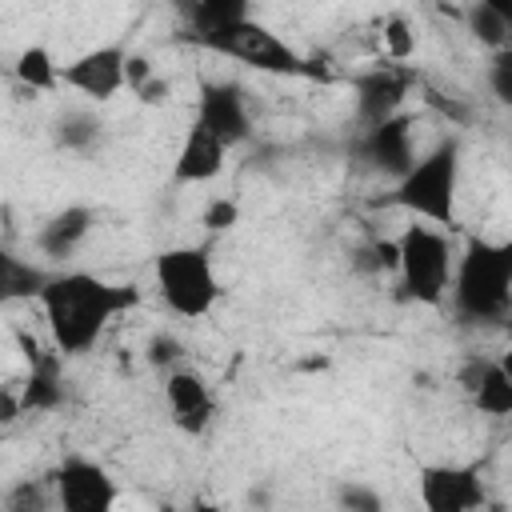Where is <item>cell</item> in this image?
I'll return each instance as SVG.
<instances>
[{"mask_svg":"<svg viewBox=\"0 0 512 512\" xmlns=\"http://www.w3.org/2000/svg\"><path fill=\"white\" fill-rule=\"evenodd\" d=\"M96 228V212L88 204H68L64 212H56L40 232H36V248L48 260H68Z\"/></svg>","mask_w":512,"mask_h":512,"instance_id":"cell-16","label":"cell"},{"mask_svg":"<svg viewBox=\"0 0 512 512\" xmlns=\"http://www.w3.org/2000/svg\"><path fill=\"white\" fill-rule=\"evenodd\" d=\"M144 360L168 376V372L184 368V344H180L172 332H156V336L148 340V352H144Z\"/></svg>","mask_w":512,"mask_h":512,"instance_id":"cell-26","label":"cell"},{"mask_svg":"<svg viewBox=\"0 0 512 512\" xmlns=\"http://www.w3.org/2000/svg\"><path fill=\"white\" fill-rule=\"evenodd\" d=\"M356 88V120L364 128H376L392 116H400V104L412 92V72L404 64H376L352 80Z\"/></svg>","mask_w":512,"mask_h":512,"instance_id":"cell-11","label":"cell"},{"mask_svg":"<svg viewBox=\"0 0 512 512\" xmlns=\"http://www.w3.org/2000/svg\"><path fill=\"white\" fill-rule=\"evenodd\" d=\"M12 76L28 88V92H52L60 84V64L52 60V52L44 44H28L16 52V64H12Z\"/></svg>","mask_w":512,"mask_h":512,"instance_id":"cell-22","label":"cell"},{"mask_svg":"<svg viewBox=\"0 0 512 512\" xmlns=\"http://www.w3.org/2000/svg\"><path fill=\"white\" fill-rule=\"evenodd\" d=\"M48 268L32 264V260H20L12 248L0 244V304H12V300H36L40 288L48 284Z\"/></svg>","mask_w":512,"mask_h":512,"instance_id":"cell-19","label":"cell"},{"mask_svg":"<svg viewBox=\"0 0 512 512\" xmlns=\"http://www.w3.org/2000/svg\"><path fill=\"white\" fill-rule=\"evenodd\" d=\"M156 272V288L160 300L168 304L172 316L184 320H200L212 312V304L220 300V284H216V268H212V252L200 244H180V248H164L152 264Z\"/></svg>","mask_w":512,"mask_h":512,"instance_id":"cell-5","label":"cell"},{"mask_svg":"<svg viewBox=\"0 0 512 512\" xmlns=\"http://www.w3.org/2000/svg\"><path fill=\"white\" fill-rule=\"evenodd\" d=\"M352 268L356 272H396V244L372 240V244L352 248Z\"/></svg>","mask_w":512,"mask_h":512,"instance_id":"cell-25","label":"cell"},{"mask_svg":"<svg viewBox=\"0 0 512 512\" xmlns=\"http://www.w3.org/2000/svg\"><path fill=\"white\" fill-rule=\"evenodd\" d=\"M124 60H128L124 40L88 48L76 60L60 64V84L80 92V96H88V100H96V104H108L116 92H124Z\"/></svg>","mask_w":512,"mask_h":512,"instance_id":"cell-10","label":"cell"},{"mask_svg":"<svg viewBox=\"0 0 512 512\" xmlns=\"http://www.w3.org/2000/svg\"><path fill=\"white\" fill-rule=\"evenodd\" d=\"M392 244H396V272H400L404 296L424 308H440L452 284V264H456L448 232L432 224H408Z\"/></svg>","mask_w":512,"mask_h":512,"instance_id":"cell-4","label":"cell"},{"mask_svg":"<svg viewBox=\"0 0 512 512\" xmlns=\"http://www.w3.org/2000/svg\"><path fill=\"white\" fill-rule=\"evenodd\" d=\"M188 512H220V504H212V500H192Z\"/></svg>","mask_w":512,"mask_h":512,"instance_id":"cell-32","label":"cell"},{"mask_svg":"<svg viewBox=\"0 0 512 512\" xmlns=\"http://www.w3.org/2000/svg\"><path fill=\"white\" fill-rule=\"evenodd\" d=\"M416 488L424 512H480L488 500L476 464H424Z\"/></svg>","mask_w":512,"mask_h":512,"instance_id":"cell-8","label":"cell"},{"mask_svg":"<svg viewBox=\"0 0 512 512\" xmlns=\"http://www.w3.org/2000/svg\"><path fill=\"white\" fill-rule=\"evenodd\" d=\"M64 356L60 352H40L28 360V380L20 384V416L24 412H52L64 404Z\"/></svg>","mask_w":512,"mask_h":512,"instance_id":"cell-17","label":"cell"},{"mask_svg":"<svg viewBox=\"0 0 512 512\" xmlns=\"http://www.w3.org/2000/svg\"><path fill=\"white\" fill-rule=\"evenodd\" d=\"M340 508L344 512H384V496L368 484H340Z\"/></svg>","mask_w":512,"mask_h":512,"instance_id":"cell-28","label":"cell"},{"mask_svg":"<svg viewBox=\"0 0 512 512\" xmlns=\"http://www.w3.org/2000/svg\"><path fill=\"white\" fill-rule=\"evenodd\" d=\"M40 308L52 332V344L60 356H80L88 352L104 328L140 304V288L132 284H112L92 272H56L40 288Z\"/></svg>","mask_w":512,"mask_h":512,"instance_id":"cell-1","label":"cell"},{"mask_svg":"<svg viewBox=\"0 0 512 512\" xmlns=\"http://www.w3.org/2000/svg\"><path fill=\"white\" fill-rule=\"evenodd\" d=\"M204 132H212L224 148H236L252 136V112H248V92L236 80H204L200 100H196V120Z\"/></svg>","mask_w":512,"mask_h":512,"instance_id":"cell-9","label":"cell"},{"mask_svg":"<svg viewBox=\"0 0 512 512\" xmlns=\"http://www.w3.org/2000/svg\"><path fill=\"white\" fill-rule=\"evenodd\" d=\"M464 28H468L484 48H492V52L512 48V16H508L500 4H492V0L468 4V8H464Z\"/></svg>","mask_w":512,"mask_h":512,"instance_id":"cell-20","label":"cell"},{"mask_svg":"<svg viewBox=\"0 0 512 512\" xmlns=\"http://www.w3.org/2000/svg\"><path fill=\"white\" fill-rule=\"evenodd\" d=\"M164 400L172 412V424L188 436L208 432L212 416H216V396L208 388V380L196 368H176L164 376Z\"/></svg>","mask_w":512,"mask_h":512,"instance_id":"cell-12","label":"cell"},{"mask_svg":"<svg viewBox=\"0 0 512 512\" xmlns=\"http://www.w3.org/2000/svg\"><path fill=\"white\" fill-rule=\"evenodd\" d=\"M56 496L44 480H20L4 492V512H52Z\"/></svg>","mask_w":512,"mask_h":512,"instance_id":"cell-23","label":"cell"},{"mask_svg":"<svg viewBox=\"0 0 512 512\" xmlns=\"http://www.w3.org/2000/svg\"><path fill=\"white\" fill-rule=\"evenodd\" d=\"M184 16H188V24H192V36H196V40H208V36H216V32H224V28L240 24V20H248L252 8H248L244 0H196V4L184 8Z\"/></svg>","mask_w":512,"mask_h":512,"instance_id":"cell-21","label":"cell"},{"mask_svg":"<svg viewBox=\"0 0 512 512\" xmlns=\"http://www.w3.org/2000/svg\"><path fill=\"white\" fill-rule=\"evenodd\" d=\"M460 388L468 392V400L484 412V416H508L512 412V372L504 360H488V356H468L460 364Z\"/></svg>","mask_w":512,"mask_h":512,"instance_id":"cell-14","label":"cell"},{"mask_svg":"<svg viewBox=\"0 0 512 512\" xmlns=\"http://www.w3.org/2000/svg\"><path fill=\"white\" fill-rule=\"evenodd\" d=\"M200 224H204V232H232L240 224V204L232 196H212L200 212Z\"/></svg>","mask_w":512,"mask_h":512,"instance_id":"cell-27","label":"cell"},{"mask_svg":"<svg viewBox=\"0 0 512 512\" xmlns=\"http://www.w3.org/2000/svg\"><path fill=\"white\" fill-rule=\"evenodd\" d=\"M224 156L228 148L204 132L200 124H192L180 140V152H176V164H172V180L176 184H204V180H216L220 168H224Z\"/></svg>","mask_w":512,"mask_h":512,"instance_id":"cell-15","label":"cell"},{"mask_svg":"<svg viewBox=\"0 0 512 512\" xmlns=\"http://www.w3.org/2000/svg\"><path fill=\"white\" fill-rule=\"evenodd\" d=\"M488 84H492V96H496L500 104H512V48L492 52V64H488Z\"/></svg>","mask_w":512,"mask_h":512,"instance_id":"cell-29","label":"cell"},{"mask_svg":"<svg viewBox=\"0 0 512 512\" xmlns=\"http://www.w3.org/2000/svg\"><path fill=\"white\" fill-rule=\"evenodd\" d=\"M200 44L212 48V52H220V56H232V60L256 68V72H280V76H304V72H312L308 60L288 40H280L272 28H264L256 16L232 24V28L216 32V36H208Z\"/></svg>","mask_w":512,"mask_h":512,"instance_id":"cell-6","label":"cell"},{"mask_svg":"<svg viewBox=\"0 0 512 512\" xmlns=\"http://www.w3.org/2000/svg\"><path fill=\"white\" fill-rule=\"evenodd\" d=\"M448 292L464 324H504L512 312V244L464 236Z\"/></svg>","mask_w":512,"mask_h":512,"instance_id":"cell-2","label":"cell"},{"mask_svg":"<svg viewBox=\"0 0 512 512\" xmlns=\"http://www.w3.org/2000/svg\"><path fill=\"white\" fill-rule=\"evenodd\" d=\"M52 140L60 152H72V156H92L100 144H104V120L88 108H68L56 116L52 124Z\"/></svg>","mask_w":512,"mask_h":512,"instance_id":"cell-18","label":"cell"},{"mask_svg":"<svg viewBox=\"0 0 512 512\" xmlns=\"http://www.w3.org/2000/svg\"><path fill=\"white\" fill-rule=\"evenodd\" d=\"M132 96H136L140 104H152V108H156V104H168V96H172V84H168V76H160V72H156V76H152L148 84H140Z\"/></svg>","mask_w":512,"mask_h":512,"instance_id":"cell-31","label":"cell"},{"mask_svg":"<svg viewBox=\"0 0 512 512\" xmlns=\"http://www.w3.org/2000/svg\"><path fill=\"white\" fill-rule=\"evenodd\" d=\"M360 156H364L376 172L400 180V176L412 168V160H416V152H412V116L400 112V116H392V120H384V124H376V128H364Z\"/></svg>","mask_w":512,"mask_h":512,"instance_id":"cell-13","label":"cell"},{"mask_svg":"<svg viewBox=\"0 0 512 512\" xmlns=\"http://www.w3.org/2000/svg\"><path fill=\"white\" fill-rule=\"evenodd\" d=\"M380 40H384V56H388V64H404V60L416 56V32H412V24H408L400 12H392V16L384 20Z\"/></svg>","mask_w":512,"mask_h":512,"instance_id":"cell-24","label":"cell"},{"mask_svg":"<svg viewBox=\"0 0 512 512\" xmlns=\"http://www.w3.org/2000/svg\"><path fill=\"white\" fill-rule=\"evenodd\" d=\"M456 188H460V136L436 140V148L396 180L392 204L412 212L416 220H428L432 228L456 224Z\"/></svg>","mask_w":512,"mask_h":512,"instance_id":"cell-3","label":"cell"},{"mask_svg":"<svg viewBox=\"0 0 512 512\" xmlns=\"http://www.w3.org/2000/svg\"><path fill=\"white\" fill-rule=\"evenodd\" d=\"M56 512H116V480L88 456H68L52 476Z\"/></svg>","mask_w":512,"mask_h":512,"instance_id":"cell-7","label":"cell"},{"mask_svg":"<svg viewBox=\"0 0 512 512\" xmlns=\"http://www.w3.org/2000/svg\"><path fill=\"white\" fill-rule=\"evenodd\" d=\"M156 76V68H152V60L144 56V52H128V60H124V88L128 92H136L140 84H148Z\"/></svg>","mask_w":512,"mask_h":512,"instance_id":"cell-30","label":"cell"}]
</instances>
